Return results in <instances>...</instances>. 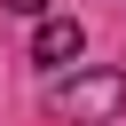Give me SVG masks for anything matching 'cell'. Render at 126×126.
<instances>
[{"instance_id": "6da1fadb", "label": "cell", "mask_w": 126, "mask_h": 126, "mask_svg": "<svg viewBox=\"0 0 126 126\" xmlns=\"http://www.w3.org/2000/svg\"><path fill=\"white\" fill-rule=\"evenodd\" d=\"M63 118L71 126H102V118H118L126 110V71H87V79H63Z\"/></svg>"}, {"instance_id": "7a4b0ae2", "label": "cell", "mask_w": 126, "mask_h": 126, "mask_svg": "<svg viewBox=\"0 0 126 126\" xmlns=\"http://www.w3.org/2000/svg\"><path fill=\"white\" fill-rule=\"evenodd\" d=\"M79 47H87V32H79L71 16H47V24L32 32V55H39V63H79Z\"/></svg>"}, {"instance_id": "3957f363", "label": "cell", "mask_w": 126, "mask_h": 126, "mask_svg": "<svg viewBox=\"0 0 126 126\" xmlns=\"http://www.w3.org/2000/svg\"><path fill=\"white\" fill-rule=\"evenodd\" d=\"M0 8H16V16H39V8H47V0H0Z\"/></svg>"}]
</instances>
